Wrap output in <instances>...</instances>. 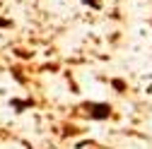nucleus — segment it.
<instances>
[{
  "label": "nucleus",
  "instance_id": "obj_1",
  "mask_svg": "<svg viewBox=\"0 0 152 149\" xmlns=\"http://www.w3.org/2000/svg\"><path fill=\"white\" fill-rule=\"evenodd\" d=\"M82 111H85L92 120H106V118H111V106H109V103L89 101V103H82Z\"/></svg>",
  "mask_w": 152,
  "mask_h": 149
},
{
  "label": "nucleus",
  "instance_id": "obj_2",
  "mask_svg": "<svg viewBox=\"0 0 152 149\" xmlns=\"http://www.w3.org/2000/svg\"><path fill=\"white\" fill-rule=\"evenodd\" d=\"M82 3H85V5H89L92 10H99V7H102V3H99V0H82Z\"/></svg>",
  "mask_w": 152,
  "mask_h": 149
}]
</instances>
